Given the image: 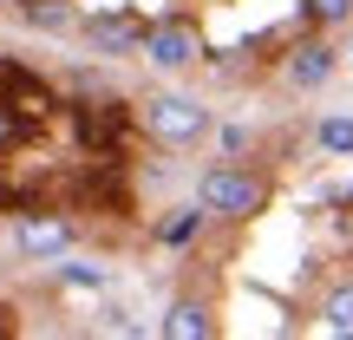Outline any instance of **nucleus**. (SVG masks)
<instances>
[{
    "label": "nucleus",
    "instance_id": "f257e3e1",
    "mask_svg": "<svg viewBox=\"0 0 353 340\" xmlns=\"http://www.w3.org/2000/svg\"><path fill=\"white\" fill-rule=\"evenodd\" d=\"M196 203L216 216V223H249V216L268 210V177L249 170L242 157H223L196 177Z\"/></svg>",
    "mask_w": 353,
    "mask_h": 340
},
{
    "label": "nucleus",
    "instance_id": "f03ea898",
    "mask_svg": "<svg viewBox=\"0 0 353 340\" xmlns=\"http://www.w3.org/2000/svg\"><path fill=\"white\" fill-rule=\"evenodd\" d=\"M138 125H144V138L164 144V151H190V144H203L216 131V112L196 92H151V99L138 105Z\"/></svg>",
    "mask_w": 353,
    "mask_h": 340
},
{
    "label": "nucleus",
    "instance_id": "7ed1b4c3",
    "mask_svg": "<svg viewBox=\"0 0 353 340\" xmlns=\"http://www.w3.org/2000/svg\"><path fill=\"white\" fill-rule=\"evenodd\" d=\"M138 52H144L151 72L176 79V72H190V66L203 59V33H196V20H183V13H164V20L144 26V46Z\"/></svg>",
    "mask_w": 353,
    "mask_h": 340
},
{
    "label": "nucleus",
    "instance_id": "20e7f679",
    "mask_svg": "<svg viewBox=\"0 0 353 340\" xmlns=\"http://www.w3.org/2000/svg\"><path fill=\"white\" fill-rule=\"evenodd\" d=\"M79 229L65 223V216H20L13 223V249L26 255V262H59L65 249H72Z\"/></svg>",
    "mask_w": 353,
    "mask_h": 340
},
{
    "label": "nucleus",
    "instance_id": "39448f33",
    "mask_svg": "<svg viewBox=\"0 0 353 340\" xmlns=\"http://www.w3.org/2000/svg\"><path fill=\"white\" fill-rule=\"evenodd\" d=\"M334 66H341V52H334L327 39H301V46H288V59H281V86L288 92H321L334 79Z\"/></svg>",
    "mask_w": 353,
    "mask_h": 340
},
{
    "label": "nucleus",
    "instance_id": "423d86ee",
    "mask_svg": "<svg viewBox=\"0 0 353 340\" xmlns=\"http://www.w3.org/2000/svg\"><path fill=\"white\" fill-rule=\"evenodd\" d=\"M79 33H85V46L105 52V59H125V52L144 46V26L131 20V13H92V20H79Z\"/></svg>",
    "mask_w": 353,
    "mask_h": 340
},
{
    "label": "nucleus",
    "instance_id": "0eeeda50",
    "mask_svg": "<svg viewBox=\"0 0 353 340\" xmlns=\"http://www.w3.org/2000/svg\"><path fill=\"white\" fill-rule=\"evenodd\" d=\"M157 334H164V340H210L216 334V314H210L203 294H176L164 314H157Z\"/></svg>",
    "mask_w": 353,
    "mask_h": 340
},
{
    "label": "nucleus",
    "instance_id": "6e6552de",
    "mask_svg": "<svg viewBox=\"0 0 353 340\" xmlns=\"http://www.w3.org/2000/svg\"><path fill=\"white\" fill-rule=\"evenodd\" d=\"M20 20L33 26V33H72L85 13H79L72 0H20Z\"/></svg>",
    "mask_w": 353,
    "mask_h": 340
},
{
    "label": "nucleus",
    "instance_id": "1a4fd4ad",
    "mask_svg": "<svg viewBox=\"0 0 353 340\" xmlns=\"http://www.w3.org/2000/svg\"><path fill=\"white\" fill-rule=\"evenodd\" d=\"M321 328L327 334H353V275H341V281H327V294H321Z\"/></svg>",
    "mask_w": 353,
    "mask_h": 340
},
{
    "label": "nucleus",
    "instance_id": "9d476101",
    "mask_svg": "<svg viewBox=\"0 0 353 340\" xmlns=\"http://www.w3.org/2000/svg\"><path fill=\"white\" fill-rule=\"evenodd\" d=\"M314 151L321 157H353V118L347 112H321L314 118Z\"/></svg>",
    "mask_w": 353,
    "mask_h": 340
},
{
    "label": "nucleus",
    "instance_id": "9b49d317",
    "mask_svg": "<svg viewBox=\"0 0 353 340\" xmlns=\"http://www.w3.org/2000/svg\"><path fill=\"white\" fill-rule=\"evenodd\" d=\"M203 223H210V210H203V203H183L176 216H164V223H157V242H164V249H183V242H196Z\"/></svg>",
    "mask_w": 353,
    "mask_h": 340
},
{
    "label": "nucleus",
    "instance_id": "f8f14e48",
    "mask_svg": "<svg viewBox=\"0 0 353 340\" xmlns=\"http://www.w3.org/2000/svg\"><path fill=\"white\" fill-rule=\"evenodd\" d=\"M301 13L314 26H347L353 20V0H301Z\"/></svg>",
    "mask_w": 353,
    "mask_h": 340
},
{
    "label": "nucleus",
    "instance_id": "ddd939ff",
    "mask_svg": "<svg viewBox=\"0 0 353 340\" xmlns=\"http://www.w3.org/2000/svg\"><path fill=\"white\" fill-rule=\"evenodd\" d=\"M59 281H65V288H105V268H92V262H59Z\"/></svg>",
    "mask_w": 353,
    "mask_h": 340
},
{
    "label": "nucleus",
    "instance_id": "4468645a",
    "mask_svg": "<svg viewBox=\"0 0 353 340\" xmlns=\"http://www.w3.org/2000/svg\"><path fill=\"white\" fill-rule=\"evenodd\" d=\"M99 314H105V321H99V328H105V334H144V328H138V321H131V308H118V301H105V308H99Z\"/></svg>",
    "mask_w": 353,
    "mask_h": 340
},
{
    "label": "nucleus",
    "instance_id": "2eb2a0df",
    "mask_svg": "<svg viewBox=\"0 0 353 340\" xmlns=\"http://www.w3.org/2000/svg\"><path fill=\"white\" fill-rule=\"evenodd\" d=\"M249 144H255V131H249V125H223V157H242Z\"/></svg>",
    "mask_w": 353,
    "mask_h": 340
},
{
    "label": "nucleus",
    "instance_id": "dca6fc26",
    "mask_svg": "<svg viewBox=\"0 0 353 340\" xmlns=\"http://www.w3.org/2000/svg\"><path fill=\"white\" fill-rule=\"evenodd\" d=\"M347 66H353V39H347Z\"/></svg>",
    "mask_w": 353,
    "mask_h": 340
},
{
    "label": "nucleus",
    "instance_id": "f3484780",
    "mask_svg": "<svg viewBox=\"0 0 353 340\" xmlns=\"http://www.w3.org/2000/svg\"><path fill=\"white\" fill-rule=\"evenodd\" d=\"M0 7H20V0H0Z\"/></svg>",
    "mask_w": 353,
    "mask_h": 340
},
{
    "label": "nucleus",
    "instance_id": "a211bd4d",
    "mask_svg": "<svg viewBox=\"0 0 353 340\" xmlns=\"http://www.w3.org/2000/svg\"><path fill=\"white\" fill-rule=\"evenodd\" d=\"M347 197H353V190H347Z\"/></svg>",
    "mask_w": 353,
    "mask_h": 340
}]
</instances>
